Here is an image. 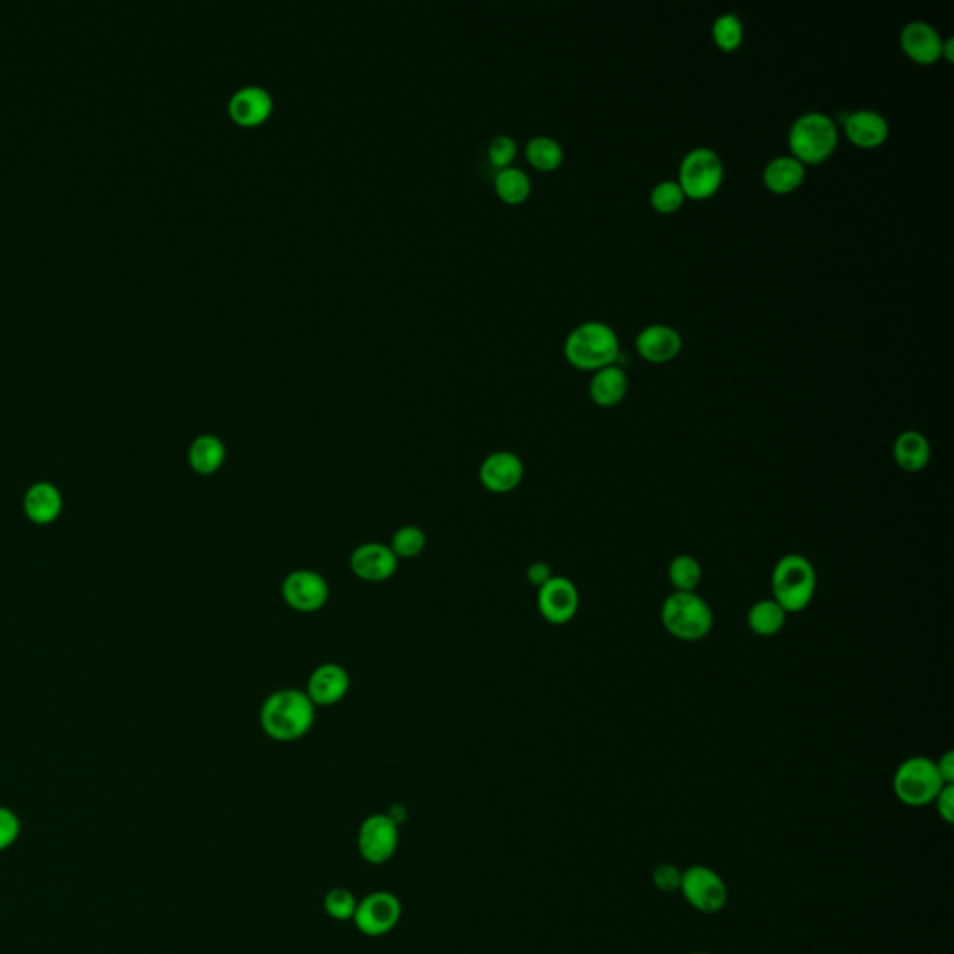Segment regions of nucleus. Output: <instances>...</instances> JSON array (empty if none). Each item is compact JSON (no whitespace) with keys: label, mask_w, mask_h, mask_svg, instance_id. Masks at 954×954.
Instances as JSON below:
<instances>
[{"label":"nucleus","mask_w":954,"mask_h":954,"mask_svg":"<svg viewBox=\"0 0 954 954\" xmlns=\"http://www.w3.org/2000/svg\"><path fill=\"white\" fill-rule=\"evenodd\" d=\"M901 47L904 54L919 66H934L941 60L943 38L930 23L912 21L902 28Z\"/></svg>","instance_id":"nucleus-17"},{"label":"nucleus","mask_w":954,"mask_h":954,"mask_svg":"<svg viewBox=\"0 0 954 954\" xmlns=\"http://www.w3.org/2000/svg\"><path fill=\"white\" fill-rule=\"evenodd\" d=\"M713 40L721 53L739 51L744 41V23L737 14L719 15L714 21Z\"/></svg>","instance_id":"nucleus-29"},{"label":"nucleus","mask_w":954,"mask_h":954,"mask_svg":"<svg viewBox=\"0 0 954 954\" xmlns=\"http://www.w3.org/2000/svg\"><path fill=\"white\" fill-rule=\"evenodd\" d=\"M932 804L936 805V811H938V815H940L941 820H945L947 824H953L954 820V784H945L943 789H941L940 794L936 796L934 802Z\"/></svg>","instance_id":"nucleus-36"},{"label":"nucleus","mask_w":954,"mask_h":954,"mask_svg":"<svg viewBox=\"0 0 954 954\" xmlns=\"http://www.w3.org/2000/svg\"><path fill=\"white\" fill-rule=\"evenodd\" d=\"M680 880H682V870L675 867L671 863L658 865L653 870L654 888L661 889L662 893H675L680 889Z\"/></svg>","instance_id":"nucleus-35"},{"label":"nucleus","mask_w":954,"mask_h":954,"mask_svg":"<svg viewBox=\"0 0 954 954\" xmlns=\"http://www.w3.org/2000/svg\"><path fill=\"white\" fill-rule=\"evenodd\" d=\"M844 137L862 150H875L889 138L888 120L880 112L862 109L846 114L843 120Z\"/></svg>","instance_id":"nucleus-18"},{"label":"nucleus","mask_w":954,"mask_h":954,"mask_svg":"<svg viewBox=\"0 0 954 954\" xmlns=\"http://www.w3.org/2000/svg\"><path fill=\"white\" fill-rule=\"evenodd\" d=\"M479 484L492 494H507L518 489L524 479L523 459L513 451H494L484 459L477 472Z\"/></svg>","instance_id":"nucleus-13"},{"label":"nucleus","mask_w":954,"mask_h":954,"mask_svg":"<svg viewBox=\"0 0 954 954\" xmlns=\"http://www.w3.org/2000/svg\"><path fill=\"white\" fill-rule=\"evenodd\" d=\"M580 608V593L575 582L565 576H552L549 582L537 589V610L550 625H567Z\"/></svg>","instance_id":"nucleus-10"},{"label":"nucleus","mask_w":954,"mask_h":954,"mask_svg":"<svg viewBox=\"0 0 954 954\" xmlns=\"http://www.w3.org/2000/svg\"><path fill=\"white\" fill-rule=\"evenodd\" d=\"M515 155H517V142L510 135H498L492 138L489 145V158L494 166L498 168L510 166Z\"/></svg>","instance_id":"nucleus-34"},{"label":"nucleus","mask_w":954,"mask_h":954,"mask_svg":"<svg viewBox=\"0 0 954 954\" xmlns=\"http://www.w3.org/2000/svg\"><path fill=\"white\" fill-rule=\"evenodd\" d=\"M667 580L674 586L675 591L692 593L703 580V567L695 557L690 554L675 556L667 567Z\"/></svg>","instance_id":"nucleus-26"},{"label":"nucleus","mask_w":954,"mask_h":954,"mask_svg":"<svg viewBox=\"0 0 954 954\" xmlns=\"http://www.w3.org/2000/svg\"><path fill=\"white\" fill-rule=\"evenodd\" d=\"M771 599L787 614H800L817 593V570L802 554L779 557L771 570Z\"/></svg>","instance_id":"nucleus-3"},{"label":"nucleus","mask_w":954,"mask_h":954,"mask_svg":"<svg viewBox=\"0 0 954 954\" xmlns=\"http://www.w3.org/2000/svg\"><path fill=\"white\" fill-rule=\"evenodd\" d=\"M662 625L667 635L680 641H700L711 635L714 627V612L711 604L692 593L674 591L666 597L661 610Z\"/></svg>","instance_id":"nucleus-5"},{"label":"nucleus","mask_w":954,"mask_h":954,"mask_svg":"<svg viewBox=\"0 0 954 954\" xmlns=\"http://www.w3.org/2000/svg\"><path fill=\"white\" fill-rule=\"evenodd\" d=\"M351 688V677L347 674V669L340 664H321L315 667L304 692L312 700L315 706H332L338 705Z\"/></svg>","instance_id":"nucleus-15"},{"label":"nucleus","mask_w":954,"mask_h":954,"mask_svg":"<svg viewBox=\"0 0 954 954\" xmlns=\"http://www.w3.org/2000/svg\"><path fill=\"white\" fill-rule=\"evenodd\" d=\"M936 768L940 774L941 781L945 784L954 783V753L945 752L941 755L940 761H936Z\"/></svg>","instance_id":"nucleus-38"},{"label":"nucleus","mask_w":954,"mask_h":954,"mask_svg":"<svg viewBox=\"0 0 954 954\" xmlns=\"http://www.w3.org/2000/svg\"><path fill=\"white\" fill-rule=\"evenodd\" d=\"M317 706L299 688H281L263 701L260 724L268 739L294 742L306 737L315 724Z\"/></svg>","instance_id":"nucleus-1"},{"label":"nucleus","mask_w":954,"mask_h":954,"mask_svg":"<svg viewBox=\"0 0 954 954\" xmlns=\"http://www.w3.org/2000/svg\"><path fill=\"white\" fill-rule=\"evenodd\" d=\"M25 513L34 524L47 526L54 523L62 513L64 500L62 492L53 484H36L25 494Z\"/></svg>","instance_id":"nucleus-23"},{"label":"nucleus","mask_w":954,"mask_h":954,"mask_svg":"<svg viewBox=\"0 0 954 954\" xmlns=\"http://www.w3.org/2000/svg\"><path fill=\"white\" fill-rule=\"evenodd\" d=\"M805 166L792 155H779L766 164L763 181L771 194H791L800 189L805 181Z\"/></svg>","instance_id":"nucleus-21"},{"label":"nucleus","mask_w":954,"mask_h":954,"mask_svg":"<svg viewBox=\"0 0 954 954\" xmlns=\"http://www.w3.org/2000/svg\"><path fill=\"white\" fill-rule=\"evenodd\" d=\"M690 954H708V953H690Z\"/></svg>","instance_id":"nucleus-40"},{"label":"nucleus","mask_w":954,"mask_h":954,"mask_svg":"<svg viewBox=\"0 0 954 954\" xmlns=\"http://www.w3.org/2000/svg\"><path fill=\"white\" fill-rule=\"evenodd\" d=\"M636 349L641 359L649 364H667L679 356L682 336L671 325L654 323L638 334Z\"/></svg>","instance_id":"nucleus-16"},{"label":"nucleus","mask_w":954,"mask_h":954,"mask_svg":"<svg viewBox=\"0 0 954 954\" xmlns=\"http://www.w3.org/2000/svg\"><path fill=\"white\" fill-rule=\"evenodd\" d=\"M687 197L680 189V185L671 179H664L658 185H654L651 194H649V203L656 213L661 215H674L685 205Z\"/></svg>","instance_id":"nucleus-30"},{"label":"nucleus","mask_w":954,"mask_h":954,"mask_svg":"<svg viewBox=\"0 0 954 954\" xmlns=\"http://www.w3.org/2000/svg\"><path fill=\"white\" fill-rule=\"evenodd\" d=\"M401 912L403 908H401L398 896L379 891V893H372L364 901L359 902L353 921L362 934L377 938V936L388 934L390 930L398 927Z\"/></svg>","instance_id":"nucleus-12"},{"label":"nucleus","mask_w":954,"mask_h":954,"mask_svg":"<svg viewBox=\"0 0 954 954\" xmlns=\"http://www.w3.org/2000/svg\"><path fill=\"white\" fill-rule=\"evenodd\" d=\"M356 906H359V901H356L353 893L346 888L330 889L327 896H325V909H327V914L330 915L332 919H336V921L353 919Z\"/></svg>","instance_id":"nucleus-32"},{"label":"nucleus","mask_w":954,"mask_h":954,"mask_svg":"<svg viewBox=\"0 0 954 954\" xmlns=\"http://www.w3.org/2000/svg\"><path fill=\"white\" fill-rule=\"evenodd\" d=\"M228 111L236 124L254 127L271 116L273 96L263 86H242L229 99Z\"/></svg>","instance_id":"nucleus-19"},{"label":"nucleus","mask_w":954,"mask_h":954,"mask_svg":"<svg viewBox=\"0 0 954 954\" xmlns=\"http://www.w3.org/2000/svg\"><path fill=\"white\" fill-rule=\"evenodd\" d=\"M526 158L537 171L552 172L562 166L565 153L556 138L539 135L526 145Z\"/></svg>","instance_id":"nucleus-27"},{"label":"nucleus","mask_w":954,"mask_h":954,"mask_svg":"<svg viewBox=\"0 0 954 954\" xmlns=\"http://www.w3.org/2000/svg\"><path fill=\"white\" fill-rule=\"evenodd\" d=\"M724 177L726 168L716 151L711 148H693L680 161L677 184L685 197L695 202H705L718 194Z\"/></svg>","instance_id":"nucleus-6"},{"label":"nucleus","mask_w":954,"mask_h":954,"mask_svg":"<svg viewBox=\"0 0 954 954\" xmlns=\"http://www.w3.org/2000/svg\"><path fill=\"white\" fill-rule=\"evenodd\" d=\"M943 787L945 783L941 781L936 761L921 755L906 758L893 776L895 796L908 807L932 804Z\"/></svg>","instance_id":"nucleus-7"},{"label":"nucleus","mask_w":954,"mask_h":954,"mask_svg":"<svg viewBox=\"0 0 954 954\" xmlns=\"http://www.w3.org/2000/svg\"><path fill=\"white\" fill-rule=\"evenodd\" d=\"M528 582L534 583L537 589L544 586V583L549 582L550 578H552V569H550L549 563L544 562H536L531 563L530 567H528Z\"/></svg>","instance_id":"nucleus-37"},{"label":"nucleus","mask_w":954,"mask_h":954,"mask_svg":"<svg viewBox=\"0 0 954 954\" xmlns=\"http://www.w3.org/2000/svg\"><path fill=\"white\" fill-rule=\"evenodd\" d=\"M498 197L507 203H520L530 197L531 181L526 172L517 166H505L494 177Z\"/></svg>","instance_id":"nucleus-28"},{"label":"nucleus","mask_w":954,"mask_h":954,"mask_svg":"<svg viewBox=\"0 0 954 954\" xmlns=\"http://www.w3.org/2000/svg\"><path fill=\"white\" fill-rule=\"evenodd\" d=\"M21 836V820L15 811L0 805V852L17 843Z\"/></svg>","instance_id":"nucleus-33"},{"label":"nucleus","mask_w":954,"mask_h":954,"mask_svg":"<svg viewBox=\"0 0 954 954\" xmlns=\"http://www.w3.org/2000/svg\"><path fill=\"white\" fill-rule=\"evenodd\" d=\"M941 59L947 60L949 64L954 60V40L953 38H949V40H943V47H941Z\"/></svg>","instance_id":"nucleus-39"},{"label":"nucleus","mask_w":954,"mask_h":954,"mask_svg":"<svg viewBox=\"0 0 954 954\" xmlns=\"http://www.w3.org/2000/svg\"><path fill=\"white\" fill-rule=\"evenodd\" d=\"M627 372L619 364L602 367L589 380V398L602 409L619 405L627 398Z\"/></svg>","instance_id":"nucleus-20"},{"label":"nucleus","mask_w":954,"mask_h":954,"mask_svg":"<svg viewBox=\"0 0 954 954\" xmlns=\"http://www.w3.org/2000/svg\"><path fill=\"white\" fill-rule=\"evenodd\" d=\"M226 445L215 435H200L189 448V464L198 476H213L223 468Z\"/></svg>","instance_id":"nucleus-24"},{"label":"nucleus","mask_w":954,"mask_h":954,"mask_svg":"<svg viewBox=\"0 0 954 954\" xmlns=\"http://www.w3.org/2000/svg\"><path fill=\"white\" fill-rule=\"evenodd\" d=\"M679 891L685 901L700 914H719L729 902L726 880L706 865H692L682 870Z\"/></svg>","instance_id":"nucleus-8"},{"label":"nucleus","mask_w":954,"mask_h":954,"mask_svg":"<svg viewBox=\"0 0 954 954\" xmlns=\"http://www.w3.org/2000/svg\"><path fill=\"white\" fill-rule=\"evenodd\" d=\"M330 589L325 576L317 570H291L281 582V599L289 608L301 614H314L325 608Z\"/></svg>","instance_id":"nucleus-9"},{"label":"nucleus","mask_w":954,"mask_h":954,"mask_svg":"<svg viewBox=\"0 0 954 954\" xmlns=\"http://www.w3.org/2000/svg\"><path fill=\"white\" fill-rule=\"evenodd\" d=\"M427 547V536L418 526H403L392 536L390 549L398 560L418 557Z\"/></svg>","instance_id":"nucleus-31"},{"label":"nucleus","mask_w":954,"mask_h":954,"mask_svg":"<svg viewBox=\"0 0 954 954\" xmlns=\"http://www.w3.org/2000/svg\"><path fill=\"white\" fill-rule=\"evenodd\" d=\"M787 612L774 599L753 602L748 612V627L761 638L778 636L787 625Z\"/></svg>","instance_id":"nucleus-25"},{"label":"nucleus","mask_w":954,"mask_h":954,"mask_svg":"<svg viewBox=\"0 0 954 954\" xmlns=\"http://www.w3.org/2000/svg\"><path fill=\"white\" fill-rule=\"evenodd\" d=\"M353 575L369 583L390 580L399 569V560L390 544L364 543L353 550L349 557Z\"/></svg>","instance_id":"nucleus-14"},{"label":"nucleus","mask_w":954,"mask_h":954,"mask_svg":"<svg viewBox=\"0 0 954 954\" xmlns=\"http://www.w3.org/2000/svg\"><path fill=\"white\" fill-rule=\"evenodd\" d=\"M565 356L583 372H599L614 366L622 356V346L614 328L602 321H588L570 330L565 340Z\"/></svg>","instance_id":"nucleus-2"},{"label":"nucleus","mask_w":954,"mask_h":954,"mask_svg":"<svg viewBox=\"0 0 954 954\" xmlns=\"http://www.w3.org/2000/svg\"><path fill=\"white\" fill-rule=\"evenodd\" d=\"M399 844L398 820L392 815H372L359 830L360 856L372 865L390 862Z\"/></svg>","instance_id":"nucleus-11"},{"label":"nucleus","mask_w":954,"mask_h":954,"mask_svg":"<svg viewBox=\"0 0 954 954\" xmlns=\"http://www.w3.org/2000/svg\"><path fill=\"white\" fill-rule=\"evenodd\" d=\"M932 457L928 438L919 431H904L895 438L893 459L896 466L906 474H919L927 468Z\"/></svg>","instance_id":"nucleus-22"},{"label":"nucleus","mask_w":954,"mask_h":954,"mask_svg":"<svg viewBox=\"0 0 954 954\" xmlns=\"http://www.w3.org/2000/svg\"><path fill=\"white\" fill-rule=\"evenodd\" d=\"M837 146L839 129L836 120L824 112H805L789 129L791 155L804 166L826 163L836 153Z\"/></svg>","instance_id":"nucleus-4"}]
</instances>
